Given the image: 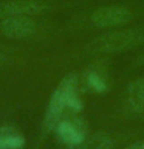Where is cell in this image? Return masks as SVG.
Returning a JSON list of instances; mask_svg holds the SVG:
<instances>
[{"label":"cell","instance_id":"obj_6","mask_svg":"<svg viewBox=\"0 0 144 149\" xmlns=\"http://www.w3.org/2000/svg\"><path fill=\"white\" fill-rule=\"evenodd\" d=\"M46 9L40 0H9L0 5V17L11 16H39Z\"/></svg>","mask_w":144,"mask_h":149},{"label":"cell","instance_id":"obj_10","mask_svg":"<svg viewBox=\"0 0 144 149\" xmlns=\"http://www.w3.org/2000/svg\"><path fill=\"white\" fill-rule=\"evenodd\" d=\"M110 148H111V140L109 135L96 134L90 138H85L74 149H110Z\"/></svg>","mask_w":144,"mask_h":149},{"label":"cell","instance_id":"obj_1","mask_svg":"<svg viewBox=\"0 0 144 149\" xmlns=\"http://www.w3.org/2000/svg\"><path fill=\"white\" fill-rule=\"evenodd\" d=\"M82 109V101L79 96V79L74 73L67 74L54 88L50 98L45 113V127L53 130L60 120L65 118V113H78Z\"/></svg>","mask_w":144,"mask_h":149},{"label":"cell","instance_id":"obj_8","mask_svg":"<svg viewBox=\"0 0 144 149\" xmlns=\"http://www.w3.org/2000/svg\"><path fill=\"white\" fill-rule=\"evenodd\" d=\"M25 137L17 127L11 124L0 127V149H23Z\"/></svg>","mask_w":144,"mask_h":149},{"label":"cell","instance_id":"obj_3","mask_svg":"<svg viewBox=\"0 0 144 149\" xmlns=\"http://www.w3.org/2000/svg\"><path fill=\"white\" fill-rule=\"evenodd\" d=\"M56 137L62 144L70 149H74L87 138L85 124L78 118H64L53 129Z\"/></svg>","mask_w":144,"mask_h":149},{"label":"cell","instance_id":"obj_11","mask_svg":"<svg viewBox=\"0 0 144 149\" xmlns=\"http://www.w3.org/2000/svg\"><path fill=\"white\" fill-rule=\"evenodd\" d=\"M123 149H144V140H141V141H135L132 144H129V146H125Z\"/></svg>","mask_w":144,"mask_h":149},{"label":"cell","instance_id":"obj_2","mask_svg":"<svg viewBox=\"0 0 144 149\" xmlns=\"http://www.w3.org/2000/svg\"><path fill=\"white\" fill-rule=\"evenodd\" d=\"M144 40V33L139 30H121L99 36L91 44L93 51H123Z\"/></svg>","mask_w":144,"mask_h":149},{"label":"cell","instance_id":"obj_7","mask_svg":"<svg viewBox=\"0 0 144 149\" xmlns=\"http://www.w3.org/2000/svg\"><path fill=\"white\" fill-rule=\"evenodd\" d=\"M124 110L130 116L144 115V78L135 79L124 93Z\"/></svg>","mask_w":144,"mask_h":149},{"label":"cell","instance_id":"obj_9","mask_svg":"<svg viewBox=\"0 0 144 149\" xmlns=\"http://www.w3.org/2000/svg\"><path fill=\"white\" fill-rule=\"evenodd\" d=\"M85 86L90 88L91 92L102 93L107 90L109 82H107V76L98 68H91L85 73Z\"/></svg>","mask_w":144,"mask_h":149},{"label":"cell","instance_id":"obj_4","mask_svg":"<svg viewBox=\"0 0 144 149\" xmlns=\"http://www.w3.org/2000/svg\"><path fill=\"white\" fill-rule=\"evenodd\" d=\"M132 19V13L125 6H102L93 11L90 20L98 28H113L127 23Z\"/></svg>","mask_w":144,"mask_h":149},{"label":"cell","instance_id":"obj_5","mask_svg":"<svg viewBox=\"0 0 144 149\" xmlns=\"http://www.w3.org/2000/svg\"><path fill=\"white\" fill-rule=\"evenodd\" d=\"M0 30L9 39H25L36 31V22L30 16H11L3 17Z\"/></svg>","mask_w":144,"mask_h":149},{"label":"cell","instance_id":"obj_12","mask_svg":"<svg viewBox=\"0 0 144 149\" xmlns=\"http://www.w3.org/2000/svg\"><path fill=\"white\" fill-rule=\"evenodd\" d=\"M6 61H8V58H6V54H5L3 51H0V68H2L3 65H5V62H6Z\"/></svg>","mask_w":144,"mask_h":149}]
</instances>
